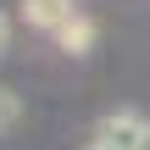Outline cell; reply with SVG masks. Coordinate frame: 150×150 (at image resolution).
Returning a JSON list of instances; mask_svg holds the SVG:
<instances>
[{
  "instance_id": "6da1fadb",
  "label": "cell",
  "mask_w": 150,
  "mask_h": 150,
  "mask_svg": "<svg viewBox=\"0 0 150 150\" xmlns=\"http://www.w3.org/2000/svg\"><path fill=\"white\" fill-rule=\"evenodd\" d=\"M89 150H150V117H139V111H111V117H100Z\"/></svg>"
},
{
  "instance_id": "7a4b0ae2",
  "label": "cell",
  "mask_w": 150,
  "mask_h": 150,
  "mask_svg": "<svg viewBox=\"0 0 150 150\" xmlns=\"http://www.w3.org/2000/svg\"><path fill=\"white\" fill-rule=\"evenodd\" d=\"M72 11H78V0H22L28 28H39V33H56V28H61Z\"/></svg>"
},
{
  "instance_id": "3957f363",
  "label": "cell",
  "mask_w": 150,
  "mask_h": 150,
  "mask_svg": "<svg viewBox=\"0 0 150 150\" xmlns=\"http://www.w3.org/2000/svg\"><path fill=\"white\" fill-rule=\"evenodd\" d=\"M50 39H56L61 50H72V56H83V50L95 45V22H89L83 11H72V17H67V22H61V28H56Z\"/></svg>"
},
{
  "instance_id": "277c9868",
  "label": "cell",
  "mask_w": 150,
  "mask_h": 150,
  "mask_svg": "<svg viewBox=\"0 0 150 150\" xmlns=\"http://www.w3.org/2000/svg\"><path fill=\"white\" fill-rule=\"evenodd\" d=\"M17 117H22V100H17V89H6V83H0V134H6Z\"/></svg>"
},
{
  "instance_id": "5b68a950",
  "label": "cell",
  "mask_w": 150,
  "mask_h": 150,
  "mask_svg": "<svg viewBox=\"0 0 150 150\" xmlns=\"http://www.w3.org/2000/svg\"><path fill=\"white\" fill-rule=\"evenodd\" d=\"M6 50H11V17L0 11V56H6Z\"/></svg>"
}]
</instances>
